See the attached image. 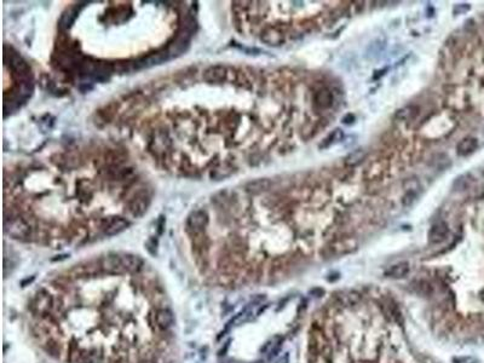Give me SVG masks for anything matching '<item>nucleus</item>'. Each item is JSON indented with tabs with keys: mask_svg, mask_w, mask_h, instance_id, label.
Wrapping results in <instances>:
<instances>
[{
	"mask_svg": "<svg viewBox=\"0 0 484 363\" xmlns=\"http://www.w3.org/2000/svg\"><path fill=\"white\" fill-rule=\"evenodd\" d=\"M208 215L204 210H196L192 211L190 215L188 216L186 221V228L188 234L191 236H197L201 235L205 231L206 226L208 225Z\"/></svg>",
	"mask_w": 484,
	"mask_h": 363,
	"instance_id": "1",
	"label": "nucleus"
},
{
	"mask_svg": "<svg viewBox=\"0 0 484 363\" xmlns=\"http://www.w3.org/2000/svg\"><path fill=\"white\" fill-rule=\"evenodd\" d=\"M5 229H6L7 233L11 235L13 239L17 240L26 239V237L29 236V233H31L28 223L26 220L21 219V218L11 219L9 223L5 221Z\"/></svg>",
	"mask_w": 484,
	"mask_h": 363,
	"instance_id": "2",
	"label": "nucleus"
},
{
	"mask_svg": "<svg viewBox=\"0 0 484 363\" xmlns=\"http://www.w3.org/2000/svg\"><path fill=\"white\" fill-rule=\"evenodd\" d=\"M101 266L104 271L109 272V274H121L125 270L124 263H122V258L117 254H108L102 258L101 260Z\"/></svg>",
	"mask_w": 484,
	"mask_h": 363,
	"instance_id": "3",
	"label": "nucleus"
},
{
	"mask_svg": "<svg viewBox=\"0 0 484 363\" xmlns=\"http://www.w3.org/2000/svg\"><path fill=\"white\" fill-rule=\"evenodd\" d=\"M226 74L228 72L223 65H215L206 69L202 78L208 84H218V82H223L225 80Z\"/></svg>",
	"mask_w": 484,
	"mask_h": 363,
	"instance_id": "4",
	"label": "nucleus"
},
{
	"mask_svg": "<svg viewBox=\"0 0 484 363\" xmlns=\"http://www.w3.org/2000/svg\"><path fill=\"white\" fill-rule=\"evenodd\" d=\"M149 204H150L149 196H147V194L140 193L130 202L128 211H130V213L133 217H142L147 212V210H148Z\"/></svg>",
	"mask_w": 484,
	"mask_h": 363,
	"instance_id": "5",
	"label": "nucleus"
},
{
	"mask_svg": "<svg viewBox=\"0 0 484 363\" xmlns=\"http://www.w3.org/2000/svg\"><path fill=\"white\" fill-rule=\"evenodd\" d=\"M449 234V228L445 221L433 224L429 231V241L431 244H441L447 239Z\"/></svg>",
	"mask_w": 484,
	"mask_h": 363,
	"instance_id": "6",
	"label": "nucleus"
},
{
	"mask_svg": "<svg viewBox=\"0 0 484 363\" xmlns=\"http://www.w3.org/2000/svg\"><path fill=\"white\" fill-rule=\"evenodd\" d=\"M128 225H130V221L124 218H114L109 221V224H107V226L104 228V234L107 236H115V235L126 230Z\"/></svg>",
	"mask_w": 484,
	"mask_h": 363,
	"instance_id": "7",
	"label": "nucleus"
},
{
	"mask_svg": "<svg viewBox=\"0 0 484 363\" xmlns=\"http://www.w3.org/2000/svg\"><path fill=\"white\" fill-rule=\"evenodd\" d=\"M478 148V140L475 137H466L456 145V154L459 156H467Z\"/></svg>",
	"mask_w": 484,
	"mask_h": 363,
	"instance_id": "8",
	"label": "nucleus"
},
{
	"mask_svg": "<svg viewBox=\"0 0 484 363\" xmlns=\"http://www.w3.org/2000/svg\"><path fill=\"white\" fill-rule=\"evenodd\" d=\"M356 248V242L354 240H343V241H338L333 244L330 247L331 254L333 255H340L346 254V253L352 252Z\"/></svg>",
	"mask_w": 484,
	"mask_h": 363,
	"instance_id": "9",
	"label": "nucleus"
},
{
	"mask_svg": "<svg viewBox=\"0 0 484 363\" xmlns=\"http://www.w3.org/2000/svg\"><path fill=\"white\" fill-rule=\"evenodd\" d=\"M261 40L268 45H271V46H279V45L282 44L285 38H283V34L280 31H277L276 28H269L265 32H263Z\"/></svg>",
	"mask_w": 484,
	"mask_h": 363,
	"instance_id": "10",
	"label": "nucleus"
},
{
	"mask_svg": "<svg viewBox=\"0 0 484 363\" xmlns=\"http://www.w3.org/2000/svg\"><path fill=\"white\" fill-rule=\"evenodd\" d=\"M282 343H283V338L281 337V335H275V337L270 338L269 340L261 346V354L266 355V356L272 357L277 351H279Z\"/></svg>",
	"mask_w": 484,
	"mask_h": 363,
	"instance_id": "11",
	"label": "nucleus"
},
{
	"mask_svg": "<svg viewBox=\"0 0 484 363\" xmlns=\"http://www.w3.org/2000/svg\"><path fill=\"white\" fill-rule=\"evenodd\" d=\"M409 270H410L409 263H407V261H401V263L395 264L391 268L387 269L385 275L387 277H391V279H403V277L407 276L409 274Z\"/></svg>",
	"mask_w": 484,
	"mask_h": 363,
	"instance_id": "12",
	"label": "nucleus"
},
{
	"mask_svg": "<svg viewBox=\"0 0 484 363\" xmlns=\"http://www.w3.org/2000/svg\"><path fill=\"white\" fill-rule=\"evenodd\" d=\"M155 320H156V325L157 327L161 328V329H167L170 328L171 326L173 325V314L172 311L168 310V309H161L156 312V316H155Z\"/></svg>",
	"mask_w": 484,
	"mask_h": 363,
	"instance_id": "13",
	"label": "nucleus"
},
{
	"mask_svg": "<svg viewBox=\"0 0 484 363\" xmlns=\"http://www.w3.org/2000/svg\"><path fill=\"white\" fill-rule=\"evenodd\" d=\"M270 186H271V182L269 180H266V178H259V180L251 181L250 183H247L246 189L252 194H261L263 191L269 190Z\"/></svg>",
	"mask_w": 484,
	"mask_h": 363,
	"instance_id": "14",
	"label": "nucleus"
},
{
	"mask_svg": "<svg viewBox=\"0 0 484 363\" xmlns=\"http://www.w3.org/2000/svg\"><path fill=\"white\" fill-rule=\"evenodd\" d=\"M122 263H124L125 270L135 272L138 271L143 265V260L141 259L138 255H133V254H125L122 255Z\"/></svg>",
	"mask_w": 484,
	"mask_h": 363,
	"instance_id": "15",
	"label": "nucleus"
},
{
	"mask_svg": "<svg viewBox=\"0 0 484 363\" xmlns=\"http://www.w3.org/2000/svg\"><path fill=\"white\" fill-rule=\"evenodd\" d=\"M367 156V153L363 149H356V150L351 151L346 157H345V165L349 167H356Z\"/></svg>",
	"mask_w": 484,
	"mask_h": 363,
	"instance_id": "16",
	"label": "nucleus"
},
{
	"mask_svg": "<svg viewBox=\"0 0 484 363\" xmlns=\"http://www.w3.org/2000/svg\"><path fill=\"white\" fill-rule=\"evenodd\" d=\"M10 65H11L12 68L15 69L17 73L27 74L29 71L28 65L26 63V61L23 60V58L21 57L20 55H17L16 52L10 53Z\"/></svg>",
	"mask_w": 484,
	"mask_h": 363,
	"instance_id": "17",
	"label": "nucleus"
},
{
	"mask_svg": "<svg viewBox=\"0 0 484 363\" xmlns=\"http://www.w3.org/2000/svg\"><path fill=\"white\" fill-rule=\"evenodd\" d=\"M79 9H80V5H76V6H73L72 9H69L68 11L64 13L62 18H61V28L67 29L73 25V22L76 18L77 12H79Z\"/></svg>",
	"mask_w": 484,
	"mask_h": 363,
	"instance_id": "18",
	"label": "nucleus"
},
{
	"mask_svg": "<svg viewBox=\"0 0 484 363\" xmlns=\"http://www.w3.org/2000/svg\"><path fill=\"white\" fill-rule=\"evenodd\" d=\"M36 305L40 311H47L52 305V299L47 293H39L36 299Z\"/></svg>",
	"mask_w": 484,
	"mask_h": 363,
	"instance_id": "19",
	"label": "nucleus"
},
{
	"mask_svg": "<svg viewBox=\"0 0 484 363\" xmlns=\"http://www.w3.org/2000/svg\"><path fill=\"white\" fill-rule=\"evenodd\" d=\"M343 138H344L343 131L336 129V130L333 131V133H331V135L328 136L327 138H326L325 142H323V144L321 146H322V148H328V146H331V145H333V144H336V143L340 142V141H343Z\"/></svg>",
	"mask_w": 484,
	"mask_h": 363,
	"instance_id": "20",
	"label": "nucleus"
},
{
	"mask_svg": "<svg viewBox=\"0 0 484 363\" xmlns=\"http://www.w3.org/2000/svg\"><path fill=\"white\" fill-rule=\"evenodd\" d=\"M332 101H333V96H332V93L328 90H321L317 92L316 103L319 106L323 107V108L330 107L332 104Z\"/></svg>",
	"mask_w": 484,
	"mask_h": 363,
	"instance_id": "21",
	"label": "nucleus"
},
{
	"mask_svg": "<svg viewBox=\"0 0 484 363\" xmlns=\"http://www.w3.org/2000/svg\"><path fill=\"white\" fill-rule=\"evenodd\" d=\"M416 113H418V108L414 106H409V107H406V108L401 109V110H398L397 114H396V116L401 120H409V119H413V117L416 115Z\"/></svg>",
	"mask_w": 484,
	"mask_h": 363,
	"instance_id": "22",
	"label": "nucleus"
},
{
	"mask_svg": "<svg viewBox=\"0 0 484 363\" xmlns=\"http://www.w3.org/2000/svg\"><path fill=\"white\" fill-rule=\"evenodd\" d=\"M251 316H252V311L250 310V308L245 309V310H242L241 312H240V314H237L236 316L234 317V320H231L230 325H231V326L241 325V324H243V322L248 321Z\"/></svg>",
	"mask_w": 484,
	"mask_h": 363,
	"instance_id": "23",
	"label": "nucleus"
},
{
	"mask_svg": "<svg viewBox=\"0 0 484 363\" xmlns=\"http://www.w3.org/2000/svg\"><path fill=\"white\" fill-rule=\"evenodd\" d=\"M467 185H469V178H467V176H460L454 182L455 190H465V189H467Z\"/></svg>",
	"mask_w": 484,
	"mask_h": 363,
	"instance_id": "24",
	"label": "nucleus"
},
{
	"mask_svg": "<svg viewBox=\"0 0 484 363\" xmlns=\"http://www.w3.org/2000/svg\"><path fill=\"white\" fill-rule=\"evenodd\" d=\"M416 199H418V194H416L415 191H409V193H407L405 196H403L402 202L406 207H410L413 206V204L416 201Z\"/></svg>",
	"mask_w": 484,
	"mask_h": 363,
	"instance_id": "25",
	"label": "nucleus"
},
{
	"mask_svg": "<svg viewBox=\"0 0 484 363\" xmlns=\"http://www.w3.org/2000/svg\"><path fill=\"white\" fill-rule=\"evenodd\" d=\"M454 363H477V360L473 357H459L454 360Z\"/></svg>",
	"mask_w": 484,
	"mask_h": 363,
	"instance_id": "26",
	"label": "nucleus"
},
{
	"mask_svg": "<svg viewBox=\"0 0 484 363\" xmlns=\"http://www.w3.org/2000/svg\"><path fill=\"white\" fill-rule=\"evenodd\" d=\"M288 362H290V356H288V354H285L276 361V363H288Z\"/></svg>",
	"mask_w": 484,
	"mask_h": 363,
	"instance_id": "27",
	"label": "nucleus"
},
{
	"mask_svg": "<svg viewBox=\"0 0 484 363\" xmlns=\"http://www.w3.org/2000/svg\"><path fill=\"white\" fill-rule=\"evenodd\" d=\"M421 363H438L436 360L431 359V357H421Z\"/></svg>",
	"mask_w": 484,
	"mask_h": 363,
	"instance_id": "28",
	"label": "nucleus"
},
{
	"mask_svg": "<svg viewBox=\"0 0 484 363\" xmlns=\"http://www.w3.org/2000/svg\"><path fill=\"white\" fill-rule=\"evenodd\" d=\"M141 363H153V362H150V361H143V362H141Z\"/></svg>",
	"mask_w": 484,
	"mask_h": 363,
	"instance_id": "29",
	"label": "nucleus"
}]
</instances>
